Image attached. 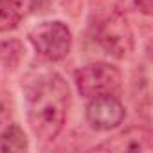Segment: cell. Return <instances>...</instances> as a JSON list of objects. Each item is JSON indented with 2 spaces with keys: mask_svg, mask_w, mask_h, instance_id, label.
<instances>
[{
  "mask_svg": "<svg viewBox=\"0 0 153 153\" xmlns=\"http://www.w3.org/2000/svg\"><path fill=\"white\" fill-rule=\"evenodd\" d=\"M124 106L123 103L114 96H97L92 97V101L87 106V119L96 130H112L117 128L124 121Z\"/></svg>",
  "mask_w": 153,
  "mask_h": 153,
  "instance_id": "obj_5",
  "label": "cell"
},
{
  "mask_svg": "<svg viewBox=\"0 0 153 153\" xmlns=\"http://www.w3.org/2000/svg\"><path fill=\"white\" fill-rule=\"evenodd\" d=\"M70 103L68 85L59 74L42 78L29 92V124L34 135L45 142L58 137L65 124Z\"/></svg>",
  "mask_w": 153,
  "mask_h": 153,
  "instance_id": "obj_1",
  "label": "cell"
},
{
  "mask_svg": "<svg viewBox=\"0 0 153 153\" xmlns=\"http://www.w3.org/2000/svg\"><path fill=\"white\" fill-rule=\"evenodd\" d=\"M29 40L33 47L38 51V54L51 61L63 59L70 52V47H72V34L68 27L58 20L43 22L36 25L31 31Z\"/></svg>",
  "mask_w": 153,
  "mask_h": 153,
  "instance_id": "obj_3",
  "label": "cell"
},
{
  "mask_svg": "<svg viewBox=\"0 0 153 153\" xmlns=\"http://www.w3.org/2000/svg\"><path fill=\"white\" fill-rule=\"evenodd\" d=\"M151 7H153V0H119L115 6V13L121 16H128V15L149 16Z\"/></svg>",
  "mask_w": 153,
  "mask_h": 153,
  "instance_id": "obj_9",
  "label": "cell"
},
{
  "mask_svg": "<svg viewBox=\"0 0 153 153\" xmlns=\"http://www.w3.org/2000/svg\"><path fill=\"white\" fill-rule=\"evenodd\" d=\"M24 16L20 0H0V31H13Z\"/></svg>",
  "mask_w": 153,
  "mask_h": 153,
  "instance_id": "obj_7",
  "label": "cell"
},
{
  "mask_svg": "<svg viewBox=\"0 0 153 153\" xmlns=\"http://www.w3.org/2000/svg\"><path fill=\"white\" fill-rule=\"evenodd\" d=\"M153 148V135L146 128H130L112 140L97 146V151H149Z\"/></svg>",
  "mask_w": 153,
  "mask_h": 153,
  "instance_id": "obj_6",
  "label": "cell"
},
{
  "mask_svg": "<svg viewBox=\"0 0 153 153\" xmlns=\"http://www.w3.org/2000/svg\"><path fill=\"white\" fill-rule=\"evenodd\" d=\"M27 137L18 124H9L0 133V151H25Z\"/></svg>",
  "mask_w": 153,
  "mask_h": 153,
  "instance_id": "obj_8",
  "label": "cell"
},
{
  "mask_svg": "<svg viewBox=\"0 0 153 153\" xmlns=\"http://www.w3.org/2000/svg\"><path fill=\"white\" fill-rule=\"evenodd\" d=\"M96 36L101 47L115 58H124L133 49V34L130 31L126 16H121L117 13H114L112 16H106L97 25Z\"/></svg>",
  "mask_w": 153,
  "mask_h": 153,
  "instance_id": "obj_4",
  "label": "cell"
},
{
  "mask_svg": "<svg viewBox=\"0 0 153 153\" xmlns=\"http://www.w3.org/2000/svg\"><path fill=\"white\" fill-rule=\"evenodd\" d=\"M29 4H31V7H33V9L42 11V9L49 4V0H29Z\"/></svg>",
  "mask_w": 153,
  "mask_h": 153,
  "instance_id": "obj_10",
  "label": "cell"
},
{
  "mask_svg": "<svg viewBox=\"0 0 153 153\" xmlns=\"http://www.w3.org/2000/svg\"><path fill=\"white\" fill-rule=\"evenodd\" d=\"M121 70L105 61L90 63L76 72V85H78L79 94L90 99L97 96L115 94L121 88Z\"/></svg>",
  "mask_w": 153,
  "mask_h": 153,
  "instance_id": "obj_2",
  "label": "cell"
}]
</instances>
